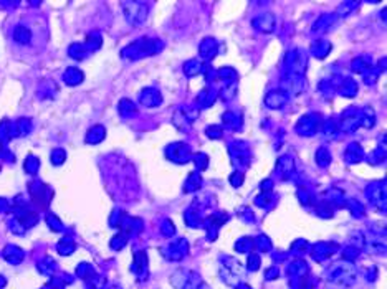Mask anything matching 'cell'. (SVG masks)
Masks as SVG:
<instances>
[{"label": "cell", "mask_w": 387, "mask_h": 289, "mask_svg": "<svg viewBox=\"0 0 387 289\" xmlns=\"http://www.w3.org/2000/svg\"><path fill=\"white\" fill-rule=\"evenodd\" d=\"M122 8H124V14H126V18L131 22L134 25L136 22V15H138V26L142 24L144 20L148 17V8H146V4H141V2H122Z\"/></svg>", "instance_id": "1"}, {"label": "cell", "mask_w": 387, "mask_h": 289, "mask_svg": "<svg viewBox=\"0 0 387 289\" xmlns=\"http://www.w3.org/2000/svg\"><path fill=\"white\" fill-rule=\"evenodd\" d=\"M2 254H4L5 261H8L10 264H20L25 256V253L22 252L18 246H15V244H7Z\"/></svg>", "instance_id": "2"}, {"label": "cell", "mask_w": 387, "mask_h": 289, "mask_svg": "<svg viewBox=\"0 0 387 289\" xmlns=\"http://www.w3.org/2000/svg\"><path fill=\"white\" fill-rule=\"evenodd\" d=\"M63 78H64V83L66 84L74 86V84H78V83H82L83 81V73L76 68H68L66 72H64Z\"/></svg>", "instance_id": "3"}, {"label": "cell", "mask_w": 387, "mask_h": 289, "mask_svg": "<svg viewBox=\"0 0 387 289\" xmlns=\"http://www.w3.org/2000/svg\"><path fill=\"white\" fill-rule=\"evenodd\" d=\"M30 38H32L30 30L26 28V26H24V25H18L17 28L14 30V40L17 42V43L26 45V43H30Z\"/></svg>", "instance_id": "4"}, {"label": "cell", "mask_w": 387, "mask_h": 289, "mask_svg": "<svg viewBox=\"0 0 387 289\" xmlns=\"http://www.w3.org/2000/svg\"><path fill=\"white\" fill-rule=\"evenodd\" d=\"M12 138H14L12 122H10L8 119H4V121L0 122V142H2V146H5Z\"/></svg>", "instance_id": "5"}, {"label": "cell", "mask_w": 387, "mask_h": 289, "mask_svg": "<svg viewBox=\"0 0 387 289\" xmlns=\"http://www.w3.org/2000/svg\"><path fill=\"white\" fill-rule=\"evenodd\" d=\"M55 270H56V263L52 258H45V260L42 261V263H38V271L42 272V274H45V276L53 274Z\"/></svg>", "instance_id": "6"}, {"label": "cell", "mask_w": 387, "mask_h": 289, "mask_svg": "<svg viewBox=\"0 0 387 289\" xmlns=\"http://www.w3.org/2000/svg\"><path fill=\"white\" fill-rule=\"evenodd\" d=\"M103 138H104V129L101 126H96L93 129H90L88 136H86V140H88L90 144H96V142H100V140H103Z\"/></svg>", "instance_id": "7"}, {"label": "cell", "mask_w": 387, "mask_h": 289, "mask_svg": "<svg viewBox=\"0 0 387 289\" xmlns=\"http://www.w3.org/2000/svg\"><path fill=\"white\" fill-rule=\"evenodd\" d=\"M74 252V243L72 242V238H63L60 243H58V253L66 256L72 254Z\"/></svg>", "instance_id": "8"}, {"label": "cell", "mask_w": 387, "mask_h": 289, "mask_svg": "<svg viewBox=\"0 0 387 289\" xmlns=\"http://www.w3.org/2000/svg\"><path fill=\"white\" fill-rule=\"evenodd\" d=\"M93 272H94V270H93V266L91 264H88V263H82L76 268V274L80 276V278H83V280H90L91 276H93Z\"/></svg>", "instance_id": "9"}, {"label": "cell", "mask_w": 387, "mask_h": 289, "mask_svg": "<svg viewBox=\"0 0 387 289\" xmlns=\"http://www.w3.org/2000/svg\"><path fill=\"white\" fill-rule=\"evenodd\" d=\"M38 167H40V162H38V159H36L35 156L26 157V160H25V170L26 172H28V174H36Z\"/></svg>", "instance_id": "10"}, {"label": "cell", "mask_w": 387, "mask_h": 289, "mask_svg": "<svg viewBox=\"0 0 387 289\" xmlns=\"http://www.w3.org/2000/svg\"><path fill=\"white\" fill-rule=\"evenodd\" d=\"M64 159H66V154H64L63 149H55V150L52 152V162L55 164V166H60V164H63Z\"/></svg>", "instance_id": "11"}, {"label": "cell", "mask_w": 387, "mask_h": 289, "mask_svg": "<svg viewBox=\"0 0 387 289\" xmlns=\"http://www.w3.org/2000/svg\"><path fill=\"white\" fill-rule=\"evenodd\" d=\"M46 222H48V225H50L52 230H55V232H62V230H63L62 223L58 222V218H56V216L48 215V216H46Z\"/></svg>", "instance_id": "12"}, {"label": "cell", "mask_w": 387, "mask_h": 289, "mask_svg": "<svg viewBox=\"0 0 387 289\" xmlns=\"http://www.w3.org/2000/svg\"><path fill=\"white\" fill-rule=\"evenodd\" d=\"M7 208H8V202L0 197V214H2V212H5Z\"/></svg>", "instance_id": "13"}, {"label": "cell", "mask_w": 387, "mask_h": 289, "mask_svg": "<svg viewBox=\"0 0 387 289\" xmlns=\"http://www.w3.org/2000/svg\"><path fill=\"white\" fill-rule=\"evenodd\" d=\"M5 284H7V280H5V278H4L2 274H0V289H4V288H5Z\"/></svg>", "instance_id": "14"}]
</instances>
